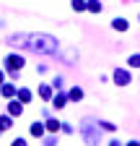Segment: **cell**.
<instances>
[{"instance_id":"5b68a950","label":"cell","mask_w":140,"mask_h":146,"mask_svg":"<svg viewBox=\"0 0 140 146\" xmlns=\"http://www.w3.org/2000/svg\"><path fill=\"white\" fill-rule=\"evenodd\" d=\"M21 112H24V104H21L18 99H13V102L8 104V115H10V117H18Z\"/></svg>"},{"instance_id":"7c38bea8","label":"cell","mask_w":140,"mask_h":146,"mask_svg":"<svg viewBox=\"0 0 140 146\" xmlns=\"http://www.w3.org/2000/svg\"><path fill=\"white\" fill-rule=\"evenodd\" d=\"M52 104H55V107H57V110H62V107H65V104H67V97H65V94H57V97H55V99H52Z\"/></svg>"},{"instance_id":"6da1fadb","label":"cell","mask_w":140,"mask_h":146,"mask_svg":"<svg viewBox=\"0 0 140 146\" xmlns=\"http://www.w3.org/2000/svg\"><path fill=\"white\" fill-rule=\"evenodd\" d=\"M8 44H18V47H26L31 52H39V55H55L60 50V42L55 39L52 34H10L8 36Z\"/></svg>"},{"instance_id":"603a6c76","label":"cell","mask_w":140,"mask_h":146,"mask_svg":"<svg viewBox=\"0 0 140 146\" xmlns=\"http://www.w3.org/2000/svg\"><path fill=\"white\" fill-rule=\"evenodd\" d=\"M137 21H140V18H137Z\"/></svg>"},{"instance_id":"44dd1931","label":"cell","mask_w":140,"mask_h":146,"mask_svg":"<svg viewBox=\"0 0 140 146\" xmlns=\"http://www.w3.org/2000/svg\"><path fill=\"white\" fill-rule=\"evenodd\" d=\"M109 146H122V143H119V141H112V143H109Z\"/></svg>"},{"instance_id":"8fae6325","label":"cell","mask_w":140,"mask_h":146,"mask_svg":"<svg viewBox=\"0 0 140 146\" xmlns=\"http://www.w3.org/2000/svg\"><path fill=\"white\" fill-rule=\"evenodd\" d=\"M29 131H31V136H44V123H31V128H29Z\"/></svg>"},{"instance_id":"9a60e30c","label":"cell","mask_w":140,"mask_h":146,"mask_svg":"<svg viewBox=\"0 0 140 146\" xmlns=\"http://www.w3.org/2000/svg\"><path fill=\"white\" fill-rule=\"evenodd\" d=\"M70 8H73V11H86V0H73Z\"/></svg>"},{"instance_id":"8992f818","label":"cell","mask_w":140,"mask_h":146,"mask_svg":"<svg viewBox=\"0 0 140 146\" xmlns=\"http://www.w3.org/2000/svg\"><path fill=\"white\" fill-rule=\"evenodd\" d=\"M86 11H91V13H101L104 5H101V0H86Z\"/></svg>"},{"instance_id":"9c48e42d","label":"cell","mask_w":140,"mask_h":146,"mask_svg":"<svg viewBox=\"0 0 140 146\" xmlns=\"http://www.w3.org/2000/svg\"><path fill=\"white\" fill-rule=\"evenodd\" d=\"M127 26H130V24L125 21V18H119V16L112 21V29H114V31H127Z\"/></svg>"},{"instance_id":"7a4b0ae2","label":"cell","mask_w":140,"mask_h":146,"mask_svg":"<svg viewBox=\"0 0 140 146\" xmlns=\"http://www.w3.org/2000/svg\"><path fill=\"white\" fill-rule=\"evenodd\" d=\"M80 136L88 146H99V138H101V131H99V123H94L91 117H86L83 125H80Z\"/></svg>"},{"instance_id":"ac0fdd59","label":"cell","mask_w":140,"mask_h":146,"mask_svg":"<svg viewBox=\"0 0 140 146\" xmlns=\"http://www.w3.org/2000/svg\"><path fill=\"white\" fill-rule=\"evenodd\" d=\"M10 117H0V131H8V128H10Z\"/></svg>"},{"instance_id":"d6986e66","label":"cell","mask_w":140,"mask_h":146,"mask_svg":"<svg viewBox=\"0 0 140 146\" xmlns=\"http://www.w3.org/2000/svg\"><path fill=\"white\" fill-rule=\"evenodd\" d=\"M10 146H26V141H24V138H16V141H13Z\"/></svg>"},{"instance_id":"e0dca14e","label":"cell","mask_w":140,"mask_h":146,"mask_svg":"<svg viewBox=\"0 0 140 146\" xmlns=\"http://www.w3.org/2000/svg\"><path fill=\"white\" fill-rule=\"evenodd\" d=\"M99 125L104 128V131H114V128H117V125H114V123H109V120H99Z\"/></svg>"},{"instance_id":"5bb4252c","label":"cell","mask_w":140,"mask_h":146,"mask_svg":"<svg viewBox=\"0 0 140 146\" xmlns=\"http://www.w3.org/2000/svg\"><path fill=\"white\" fill-rule=\"evenodd\" d=\"M127 65H130V68H140V52H137V55H130Z\"/></svg>"},{"instance_id":"3957f363","label":"cell","mask_w":140,"mask_h":146,"mask_svg":"<svg viewBox=\"0 0 140 146\" xmlns=\"http://www.w3.org/2000/svg\"><path fill=\"white\" fill-rule=\"evenodd\" d=\"M26 65V60H24V55H8V58H5V68L10 70V76H18V70Z\"/></svg>"},{"instance_id":"2e32d148","label":"cell","mask_w":140,"mask_h":146,"mask_svg":"<svg viewBox=\"0 0 140 146\" xmlns=\"http://www.w3.org/2000/svg\"><path fill=\"white\" fill-rule=\"evenodd\" d=\"M60 125H62V123H57V120H47V131L55 133V131H60Z\"/></svg>"},{"instance_id":"7402d4cb","label":"cell","mask_w":140,"mask_h":146,"mask_svg":"<svg viewBox=\"0 0 140 146\" xmlns=\"http://www.w3.org/2000/svg\"><path fill=\"white\" fill-rule=\"evenodd\" d=\"M0 86H3V70H0Z\"/></svg>"},{"instance_id":"4fadbf2b","label":"cell","mask_w":140,"mask_h":146,"mask_svg":"<svg viewBox=\"0 0 140 146\" xmlns=\"http://www.w3.org/2000/svg\"><path fill=\"white\" fill-rule=\"evenodd\" d=\"M39 97L42 99H52V86H42L39 89Z\"/></svg>"},{"instance_id":"277c9868","label":"cell","mask_w":140,"mask_h":146,"mask_svg":"<svg viewBox=\"0 0 140 146\" xmlns=\"http://www.w3.org/2000/svg\"><path fill=\"white\" fill-rule=\"evenodd\" d=\"M112 76H114V84H117V86H127V84L132 81L130 70H125V68H117V70L112 73Z\"/></svg>"},{"instance_id":"ba28073f","label":"cell","mask_w":140,"mask_h":146,"mask_svg":"<svg viewBox=\"0 0 140 146\" xmlns=\"http://www.w3.org/2000/svg\"><path fill=\"white\" fill-rule=\"evenodd\" d=\"M16 99H18L21 104L24 102H31V91L29 89H16Z\"/></svg>"},{"instance_id":"52a82bcc","label":"cell","mask_w":140,"mask_h":146,"mask_svg":"<svg viewBox=\"0 0 140 146\" xmlns=\"http://www.w3.org/2000/svg\"><path fill=\"white\" fill-rule=\"evenodd\" d=\"M67 99L70 102H80L83 99V89L80 86H73V89H70V94H67Z\"/></svg>"},{"instance_id":"ffe728a7","label":"cell","mask_w":140,"mask_h":146,"mask_svg":"<svg viewBox=\"0 0 140 146\" xmlns=\"http://www.w3.org/2000/svg\"><path fill=\"white\" fill-rule=\"evenodd\" d=\"M127 146H140V141H130V143H127Z\"/></svg>"},{"instance_id":"30bf717a","label":"cell","mask_w":140,"mask_h":146,"mask_svg":"<svg viewBox=\"0 0 140 146\" xmlns=\"http://www.w3.org/2000/svg\"><path fill=\"white\" fill-rule=\"evenodd\" d=\"M0 94H3V97H16V86L13 84H3V86H0Z\"/></svg>"}]
</instances>
